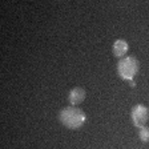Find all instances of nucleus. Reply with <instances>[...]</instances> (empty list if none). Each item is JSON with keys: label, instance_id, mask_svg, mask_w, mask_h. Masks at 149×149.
<instances>
[{"label": "nucleus", "instance_id": "obj_6", "mask_svg": "<svg viewBox=\"0 0 149 149\" xmlns=\"http://www.w3.org/2000/svg\"><path fill=\"white\" fill-rule=\"evenodd\" d=\"M139 137L143 143H148L149 141V127H143L139 130Z\"/></svg>", "mask_w": 149, "mask_h": 149}, {"label": "nucleus", "instance_id": "obj_1", "mask_svg": "<svg viewBox=\"0 0 149 149\" xmlns=\"http://www.w3.org/2000/svg\"><path fill=\"white\" fill-rule=\"evenodd\" d=\"M59 120L68 129H80L87 121V115L79 108L67 107L60 111Z\"/></svg>", "mask_w": 149, "mask_h": 149}, {"label": "nucleus", "instance_id": "obj_3", "mask_svg": "<svg viewBox=\"0 0 149 149\" xmlns=\"http://www.w3.org/2000/svg\"><path fill=\"white\" fill-rule=\"evenodd\" d=\"M130 117H132V123L134 127L143 128L149 120V111L145 105L143 104H137L132 108L130 111Z\"/></svg>", "mask_w": 149, "mask_h": 149}, {"label": "nucleus", "instance_id": "obj_7", "mask_svg": "<svg viewBox=\"0 0 149 149\" xmlns=\"http://www.w3.org/2000/svg\"><path fill=\"white\" fill-rule=\"evenodd\" d=\"M130 85H132V87H136V83H134V81L132 80V81H130Z\"/></svg>", "mask_w": 149, "mask_h": 149}, {"label": "nucleus", "instance_id": "obj_4", "mask_svg": "<svg viewBox=\"0 0 149 149\" xmlns=\"http://www.w3.org/2000/svg\"><path fill=\"white\" fill-rule=\"evenodd\" d=\"M85 97H87V92L83 89V88H73V89L69 92L68 95V101L71 105H79V104H81V102L85 100Z\"/></svg>", "mask_w": 149, "mask_h": 149}, {"label": "nucleus", "instance_id": "obj_5", "mask_svg": "<svg viewBox=\"0 0 149 149\" xmlns=\"http://www.w3.org/2000/svg\"><path fill=\"white\" fill-rule=\"evenodd\" d=\"M128 49H129V45H128L127 40L124 39H118L113 43V47H112V52L116 57H123L124 55L128 53Z\"/></svg>", "mask_w": 149, "mask_h": 149}, {"label": "nucleus", "instance_id": "obj_2", "mask_svg": "<svg viewBox=\"0 0 149 149\" xmlns=\"http://www.w3.org/2000/svg\"><path fill=\"white\" fill-rule=\"evenodd\" d=\"M139 68H140V63L133 56L123 57L117 63V73L123 80L132 81L133 77L136 76V73L139 72Z\"/></svg>", "mask_w": 149, "mask_h": 149}]
</instances>
